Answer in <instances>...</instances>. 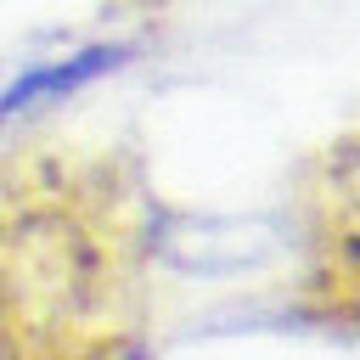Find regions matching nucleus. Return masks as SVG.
<instances>
[{
	"label": "nucleus",
	"instance_id": "nucleus-1",
	"mask_svg": "<svg viewBox=\"0 0 360 360\" xmlns=\"http://www.w3.org/2000/svg\"><path fill=\"white\" fill-rule=\"evenodd\" d=\"M163 197L135 146L39 129L0 146V360H152Z\"/></svg>",
	"mask_w": 360,
	"mask_h": 360
},
{
	"label": "nucleus",
	"instance_id": "nucleus-2",
	"mask_svg": "<svg viewBox=\"0 0 360 360\" xmlns=\"http://www.w3.org/2000/svg\"><path fill=\"white\" fill-rule=\"evenodd\" d=\"M292 315L360 343V118L292 186Z\"/></svg>",
	"mask_w": 360,
	"mask_h": 360
}]
</instances>
